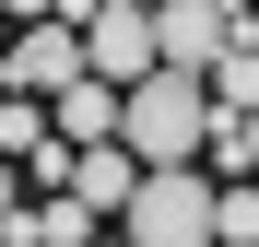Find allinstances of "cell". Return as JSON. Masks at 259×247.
Returning a JSON list of instances; mask_svg holds the SVG:
<instances>
[{"label": "cell", "mask_w": 259, "mask_h": 247, "mask_svg": "<svg viewBox=\"0 0 259 247\" xmlns=\"http://www.w3.org/2000/svg\"><path fill=\"white\" fill-rule=\"evenodd\" d=\"M200 141H212V94L189 71H153V82L118 94V153L130 165H200Z\"/></svg>", "instance_id": "1"}, {"label": "cell", "mask_w": 259, "mask_h": 247, "mask_svg": "<svg viewBox=\"0 0 259 247\" xmlns=\"http://www.w3.org/2000/svg\"><path fill=\"white\" fill-rule=\"evenodd\" d=\"M118 235L130 247H212V177H200V165H142Z\"/></svg>", "instance_id": "2"}, {"label": "cell", "mask_w": 259, "mask_h": 247, "mask_svg": "<svg viewBox=\"0 0 259 247\" xmlns=\"http://www.w3.org/2000/svg\"><path fill=\"white\" fill-rule=\"evenodd\" d=\"M82 82V35L71 24H24L12 47H0V94L12 106H48V94H71Z\"/></svg>", "instance_id": "3"}, {"label": "cell", "mask_w": 259, "mask_h": 247, "mask_svg": "<svg viewBox=\"0 0 259 247\" xmlns=\"http://www.w3.org/2000/svg\"><path fill=\"white\" fill-rule=\"evenodd\" d=\"M82 71L95 82H153V12H130V0H95V12H82Z\"/></svg>", "instance_id": "4"}, {"label": "cell", "mask_w": 259, "mask_h": 247, "mask_svg": "<svg viewBox=\"0 0 259 247\" xmlns=\"http://www.w3.org/2000/svg\"><path fill=\"white\" fill-rule=\"evenodd\" d=\"M224 47H236L224 0H177V12H153V71H189V82H200Z\"/></svg>", "instance_id": "5"}, {"label": "cell", "mask_w": 259, "mask_h": 247, "mask_svg": "<svg viewBox=\"0 0 259 247\" xmlns=\"http://www.w3.org/2000/svg\"><path fill=\"white\" fill-rule=\"evenodd\" d=\"M48 130H59V153H106V141H118V82L82 71L71 94H48Z\"/></svg>", "instance_id": "6"}, {"label": "cell", "mask_w": 259, "mask_h": 247, "mask_svg": "<svg viewBox=\"0 0 259 247\" xmlns=\"http://www.w3.org/2000/svg\"><path fill=\"white\" fill-rule=\"evenodd\" d=\"M130 188H142V165H130L118 141H106V153H71V200H82L95 224H118V212H130Z\"/></svg>", "instance_id": "7"}, {"label": "cell", "mask_w": 259, "mask_h": 247, "mask_svg": "<svg viewBox=\"0 0 259 247\" xmlns=\"http://www.w3.org/2000/svg\"><path fill=\"white\" fill-rule=\"evenodd\" d=\"M200 94H212V118H259V47H247V35L200 71Z\"/></svg>", "instance_id": "8"}, {"label": "cell", "mask_w": 259, "mask_h": 247, "mask_svg": "<svg viewBox=\"0 0 259 247\" xmlns=\"http://www.w3.org/2000/svg\"><path fill=\"white\" fill-rule=\"evenodd\" d=\"M212 247H259V188H247V177L212 188Z\"/></svg>", "instance_id": "9"}, {"label": "cell", "mask_w": 259, "mask_h": 247, "mask_svg": "<svg viewBox=\"0 0 259 247\" xmlns=\"http://www.w3.org/2000/svg\"><path fill=\"white\" fill-rule=\"evenodd\" d=\"M12 212H24V177H12V165H0V224H12Z\"/></svg>", "instance_id": "10"}, {"label": "cell", "mask_w": 259, "mask_h": 247, "mask_svg": "<svg viewBox=\"0 0 259 247\" xmlns=\"http://www.w3.org/2000/svg\"><path fill=\"white\" fill-rule=\"evenodd\" d=\"M130 12H177V0H130Z\"/></svg>", "instance_id": "11"}, {"label": "cell", "mask_w": 259, "mask_h": 247, "mask_svg": "<svg viewBox=\"0 0 259 247\" xmlns=\"http://www.w3.org/2000/svg\"><path fill=\"white\" fill-rule=\"evenodd\" d=\"M95 247H130V235H95Z\"/></svg>", "instance_id": "12"}, {"label": "cell", "mask_w": 259, "mask_h": 247, "mask_svg": "<svg viewBox=\"0 0 259 247\" xmlns=\"http://www.w3.org/2000/svg\"><path fill=\"white\" fill-rule=\"evenodd\" d=\"M247 47H259V35H247Z\"/></svg>", "instance_id": "13"}]
</instances>
